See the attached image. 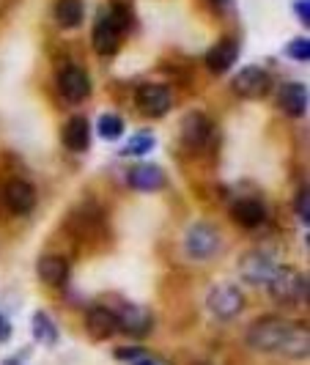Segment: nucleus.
<instances>
[{"label": "nucleus", "mask_w": 310, "mask_h": 365, "mask_svg": "<svg viewBox=\"0 0 310 365\" xmlns=\"http://www.w3.org/2000/svg\"><path fill=\"white\" fill-rule=\"evenodd\" d=\"M61 138H63V146L69 148V151L80 154V151H86V148L91 146V127H88V121L83 115H74V118H69L63 124Z\"/></svg>", "instance_id": "obj_18"}, {"label": "nucleus", "mask_w": 310, "mask_h": 365, "mask_svg": "<svg viewBox=\"0 0 310 365\" xmlns=\"http://www.w3.org/2000/svg\"><path fill=\"white\" fill-rule=\"evenodd\" d=\"M286 55L294 58V61H308L310 58V41L308 38H294L286 47Z\"/></svg>", "instance_id": "obj_25"}, {"label": "nucleus", "mask_w": 310, "mask_h": 365, "mask_svg": "<svg viewBox=\"0 0 310 365\" xmlns=\"http://www.w3.org/2000/svg\"><path fill=\"white\" fill-rule=\"evenodd\" d=\"M138 365H170L167 360H162V357H143Z\"/></svg>", "instance_id": "obj_30"}, {"label": "nucleus", "mask_w": 310, "mask_h": 365, "mask_svg": "<svg viewBox=\"0 0 310 365\" xmlns=\"http://www.w3.org/2000/svg\"><path fill=\"white\" fill-rule=\"evenodd\" d=\"M31 327H33V338H36L41 346H55L58 344V324L53 322V316L44 311H36L31 319Z\"/></svg>", "instance_id": "obj_22"}, {"label": "nucleus", "mask_w": 310, "mask_h": 365, "mask_svg": "<svg viewBox=\"0 0 310 365\" xmlns=\"http://www.w3.org/2000/svg\"><path fill=\"white\" fill-rule=\"evenodd\" d=\"M294 11H296V17L302 19V25H310V0H296Z\"/></svg>", "instance_id": "obj_28"}, {"label": "nucleus", "mask_w": 310, "mask_h": 365, "mask_svg": "<svg viewBox=\"0 0 310 365\" xmlns=\"http://www.w3.org/2000/svg\"><path fill=\"white\" fill-rule=\"evenodd\" d=\"M179 132H182V140L187 143V146L192 148H201L209 143V138H212V132H215V127H212V121L203 115V113H187L182 118V127H179Z\"/></svg>", "instance_id": "obj_13"}, {"label": "nucleus", "mask_w": 310, "mask_h": 365, "mask_svg": "<svg viewBox=\"0 0 310 365\" xmlns=\"http://www.w3.org/2000/svg\"><path fill=\"white\" fill-rule=\"evenodd\" d=\"M129 28V11L124 6H110L96 14L93 25V50L99 55H115L121 47V36Z\"/></svg>", "instance_id": "obj_1"}, {"label": "nucleus", "mask_w": 310, "mask_h": 365, "mask_svg": "<svg viewBox=\"0 0 310 365\" xmlns=\"http://www.w3.org/2000/svg\"><path fill=\"white\" fill-rule=\"evenodd\" d=\"M269 292L277 302H299L308 299V274L296 272L291 267H277L269 280Z\"/></svg>", "instance_id": "obj_3"}, {"label": "nucleus", "mask_w": 310, "mask_h": 365, "mask_svg": "<svg viewBox=\"0 0 310 365\" xmlns=\"http://www.w3.org/2000/svg\"><path fill=\"white\" fill-rule=\"evenodd\" d=\"M9 335H11V324H9V319L0 316V341H9Z\"/></svg>", "instance_id": "obj_29"}, {"label": "nucleus", "mask_w": 310, "mask_h": 365, "mask_svg": "<svg viewBox=\"0 0 310 365\" xmlns=\"http://www.w3.org/2000/svg\"><path fill=\"white\" fill-rule=\"evenodd\" d=\"M135 102H138V110L143 115H151V118H160L170 110V88L167 86H160V83H143L138 93H135Z\"/></svg>", "instance_id": "obj_7"}, {"label": "nucleus", "mask_w": 310, "mask_h": 365, "mask_svg": "<svg viewBox=\"0 0 310 365\" xmlns=\"http://www.w3.org/2000/svg\"><path fill=\"white\" fill-rule=\"evenodd\" d=\"M237 58H239V41L231 36H225V38H219L217 44L206 53V66H209L212 74H225L237 63Z\"/></svg>", "instance_id": "obj_14"}, {"label": "nucleus", "mask_w": 310, "mask_h": 365, "mask_svg": "<svg viewBox=\"0 0 310 365\" xmlns=\"http://www.w3.org/2000/svg\"><path fill=\"white\" fill-rule=\"evenodd\" d=\"M3 201H6V206H9L14 215H28V212L36 206V190L28 182H22V179H14V182L6 184Z\"/></svg>", "instance_id": "obj_16"}, {"label": "nucleus", "mask_w": 310, "mask_h": 365, "mask_svg": "<svg viewBox=\"0 0 310 365\" xmlns=\"http://www.w3.org/2000/svg\"><path fill=\"white\" fill-rule=\"evenodd\" d=\"M277 105H280V110L286 115L302 118L308 113V86L305 83H286V86H280Z\"/></svg>", "instance_id": "obj_15"}, {"label": "nucleus", "mask_w": 310, "mask_h": 365, "mask_svg": "<svg viewBox=\"0 0 310 365\" xmlns=\"http://www.w3.org/2000/svg\"><path fill=\"white\" fill-rule=\"evenodd\" d=\"M154 146H157V138H154L151 132H138V135L129 138L127 148H124L121 154H124V157H143V154H148Z\"/></svg>", "instance_id": "obj_23"}, {"label": "nucleus", "mask_w": 310, "mask_h": 365, "mask_svg": "<svg viewBox=\"0 0 310 365\" xmlns=\"http://www.w3.org/2000/svg\"><path fill=\"white\" fill-rule=\"evenodd\" d=\"M308 198H310L308 187H302V190L296 192V198H294V209H296V215H299V220H302L305 225L310 222V206H308Z\"/></svg>", "instance_id": "obj_26"}, {"label": "nucleus", "mask_w": 310, "mask_h": 365, "mask_svg": "<svg viewBox=\"0 0 310 365\" xmlns=\"http://www.w3.org/2000/svg\"><path fill=\"white\" fill-rule=\"evenodd\" d=\"M291 322L283 316H261L247 329V346L253 351H280Z\"/></svg>", "instance_id": "obj_2"}, {"label": "nucleus", "mask_w": 310, "mask_h": 365, "mask_svg": "<svg viewBox=\"0 0 310 365\" xmlns=\"http://www.w3.org/2000/svg\"><path fill=\"white\" fill-rule=\"evenodd\" d=\"M212 6H215L217 11H225V9H231V0H212Z\"/></svg>", "instance_id": "obj_32"}, {"label": "nucleus", "mask_w": 310, "mask_h": 365, "mask_svg": "<svg viewBox=\"0 0 310 365\" xmlns=\"http://www.w3.org/2000/svg\"><path fill=\"white\" fill-rule=\"evenodd\" d=\"M143 357H148V351H143L140 346H124L115 349V360H127V363H140Z\"/></svg>", "instance_id": "obj_27"}, {"label": "nucleus", "mask_w": 310, "mask_h": 365, "mask_svg": "<svg viewBox=\"0 0 310 365\" xmlns=\"http://www.w3.org/2000/svg\"><path fill=\"white\" fill-rule=\"evenodd\" d=\"M310 349V338H308V327L305 324H291L283 346H280V354L286 357H294V360H305Z\"/></svg>", "instance_id": "obj_21"}, {"label": "nucleus", "mask_w": 310, "mask_h": 365, "mask_svg": "<svg viewBox=\"0 0 310 365\" xmlns=\"http://www.w3.org/2000/svg\"><path fill=\"white\" fill-rule=\"evenodd\" d=\"M58 91H61V96L66 102L80 105L83 99L91 96V77H88L86 69H80V66H66L63 72L58 74Z\"/></svg>", "instance_id": "obj_8"}, {"label": "nucleus", "mask_w": 310, "mask_h": 365, "mask_svg": "<svg viewBox=\"0 0 310 365\" xmlns=\"http://www.w3.org/2000/svg\"><path fill=\"white\" fill-rule=\"evenodd\" d=\"M118 332H127V335H135V338H143L151 332V324H154V319H151V313L146 308H140V305H135V302H124L118 311Z\"/></svg>", "instance_id": "obj_10"}, {"label": "nucleus", "mask_w": 310, "mask_h": 365, "mask_svg": "<svg viewBox=\"0 0 310 365\" xmlns=\"http://www.w3.org/2000/svg\"><path fill=\"white\" fill-rule=\"evenodd\" d=\"M25 357H28V349H22V354H19V357H9L3 365H22L25 363Z\"/></svg>", "instance_id": "obj_31"}, {"label": "nucleus", "mask_w": 310, "mask_h": 365, "mask_svg": "<svg viewBox=\"0 0 310 365\" xmlns=\"http://www.w3.org/2000/svg\"><path fill=\"white\" fill-rule=\"evenodd\" d=\"M277 267L280 264H274L272 256H267L261 250H250V253H244L242 261H239V274L247 283H253V286H269V280H272Z\"/></svg>", "instance_id": "obj_6"}, {"label": "nucleus", "mask_w": 310, "mask_h": 365, "mask_svg": "<svg viewBox=\"0 0 310 365\" xmlns=\"http://www.w3.org/2000/svg\"><path fill=\"white\" fill-rule=\"evenodd\" d=\"M36 274L44 286H53V289H61L66 280H69V261L63 256H41L36 264Z\"/></svg>", "instance_id": "obj_17"}, {"label": "nucleus", "mask_w": 310, "mask_h": 365, "mask_svg": "<svg viewBox=\"0 0 310 365\" xmlns=\"http://www.w3.org/2000/svg\"><path fill=\"white\" fill-rule=\"evenodd\" d=\"M86 327L96 341H108L118 332V316L108 305H91L86 313Z\"/></svg>", "instance_id": "obj_12"}, {"label": "nucleus", "mask_w": 310, "mask_h": 365, "mask_svg": "<svg viewBox=\"0 0 310 365\" xmlns=\"http://www.w3.org/2000/svg\"><path fill=\"white\" fill-rule=\"evenodd\" d=\"M53 14H55V22H58L61 28L72 31V28H80V25H83L86 6H83V0H55Z\"/></svg>", "instance_id": "obj_20"}, {"label": "nucleus", "mask_w": 310, "mask_h": 365, "mask_svg": "<svg viewBox=\"0 0 310 365\" xmlns=\"http://www.w3.org/2000/svg\"><path fill=\"white\" fill-rule=\"evenodd\" d=\"M231 217L237 225L242 228H258L264 220H267V209L264 203L256 201V198H239L234 206H231Z\"/></svg>", "instance_id": "obj_19"}, {"label": "nucleus", "mask_w": 310, "mask_h": 365, "mask_svg": "<svg viewBox=\"0 0 310 365\" xmlns=\"http://www.w3.org/2000/svg\"><path fill=\"white\" fill-rule=\"evenodd\" d=\"M219 247H222V237H219L217 228L209 225V222L192 225L187 231V237H184V250H187V256L195 258V261H206V258L217 256Z\"/></svg>", "instance_id": "obj_4"}, {"label": "nucleus", "mask_w": 310, "mask_h": 365, "mask_svg": "<svg viewBox=\"0 0 310 365\" xmlns=\"http://www.w3.org/2000/svg\"><path fill=\"white\" fill-rule=\"evenodd\" d=\"M127 182L138 192H157V190H162L165 184H167V176H165V170L160 165L140 163L127 173Z\"/></svg>", "instance_id": "obj_11"}, {"label": "nucleus", "mask_w": 310, "mask_h": 365, "mask_svg": "<svg viewBox=\"0 0 310 365\" xmlns=\"http://www.w3.org/2000/svg\"><path fill=\"white\" fill-rule=\"evenodd\" d=\"M96 132H99L105 140H118V138L124 135V121H121L118 115H113V113H105V115H99V121H96Z\"/></svg>", "instance_id": "obj_24"}, {"label": "nucleus", "mask_w": 310, "mask_h": 365, "mask_svg": "<svg viewBox=\"0 0 310 365\" xmlns=\"http://www.w3.org/2000/svg\"><path fill=\"white\" fill-rule=\"evenodd\" d=\"M269 88H272V80H269L267 69H261V66H244L234 77V91L242 99H264Z\"/></svg>", "instance_id": "obj_9"}, {"label": "nucleus", "mask_w": 310, "mask_h": 365, "mask_svg": "<svg viewBox=\"0 0 310 365\" xmlns=\"http://www.w3.org/2000/svg\"><path fill=\"white\" fill-rule=\"evenodd\" d=\"M206 308L219 322H231V319H237L239 313L244 311V297H242V292H239L237 286L219 283L206 297Z\"/></svg>", "instance_id": "obj_5"}]
</instances>
